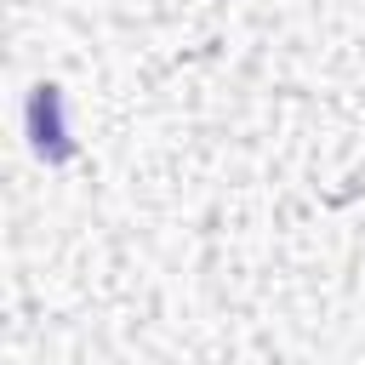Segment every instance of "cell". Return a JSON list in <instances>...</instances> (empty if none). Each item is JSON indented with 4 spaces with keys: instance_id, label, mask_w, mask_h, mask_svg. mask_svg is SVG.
Instances as JSON below:
<instances>
[{
    "instance_id": "obj_1",
    "label": "cell",
    "mask_w": 365,
    "mask_h": 365,
    "mask_svg": "<svg viewBox=\"0 0 365 365\" xmlns=\"http://www.w3.org/2000/svg\"><path fill=\"white\" fill-rule=\"evenodd\" d=\"M29 137H34V154L51 160V165H63V160L74 154L68 125H63V91H57L51 80H40L34 97H29Z\"/></svg>"
}]
</instances>
